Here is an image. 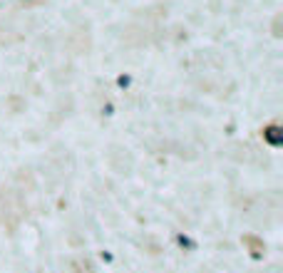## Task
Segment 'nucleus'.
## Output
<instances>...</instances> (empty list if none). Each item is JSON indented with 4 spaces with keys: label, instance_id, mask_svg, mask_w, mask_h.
<instances>
[{
    "label": "nucleus",
    "instance_id": "obj_1",
    "mask_svg": "<svg viewBox=\"0 0 283 273\" xmlns=\"http://www.w3.org/2000/svg\"><path fill=\"white\" fill-rule=\"evenodd\" d=\"M264 134H266V139H268V144H273V147H281L283 144V137H281V129H278V127L266 129Z\"/></svg>",
    "mask_w": 283,
    "mask_h": 273
},
{
    "label": "nucleus",
    "instance_id": "obj_2",
    "mask_svg": "<svg viewBox=\"0 0 283 273\" xmlns=\"http://www.w3.org/2000/svg\"><path fill=\"white\" fill-rule=\"evenodd\" d=\"M130 82H132L130 75H119V77H117V85H119V87H130Z\"/></svg>",
    "mask_w": 283,
    "mask_h": 273
},
{
    "label": "nucleus",
    "instance_id": "obj_3",
    "mask_svg": "<svg viewBox=\"0 0 283 273\" xmlns=\"http://www.w3.org/2000/svg\"><path fill=\"white\" fill-rule=\"evenodd\" d=\"M179 243H182V246H187V249H194V243L189 241L187 236H179Z\"/></svg>",
    "mask_w": 283,
    "mask_h": 273
}]
</instances>
